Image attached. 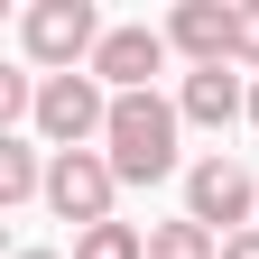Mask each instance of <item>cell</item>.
Here are the masks:
<instances>
[{
    "instance_id": "obj_1",
    "label": "cell",
    "mask_w": 259,
    "mask_h": 259,
    "mask_svg": "<svg viewBox=\"0 0 259 259\" xmlns=\"http://www.w3.org/2000/svg\"><path fill=\"white\" fill-rule=\"evenodd\" d=\"M176 102L167 93H120L111 102V130H102V157H111V176L120 185H157V176H176Z\"/></svg>"
},
{
    "instance_id": "obj_2",
    "label": "cell",
    "mask_w": 259,
    "mask_h": 259,
    "mask_svg": "<svg viewBox=\"0 0 259 259\" xmlns=\"http://www.w3.org/2000/svg\"><path fill=\"white\" fill-rule=\"evenodd\" d=\"M102 37H111V28L93 19V0H37V10L19 19V47L37 56V65H56V74L93 65V56H102Z\"/></svg>"
},
{
    "instance_id": "obj_3",
    "label": "cell",
    "mask_w": 259,
    "mask_h": 259,
    "mask_svg": "<svg viewBox=\"0 0 259 259\" xmlns=\"http://www.w3.org/2000/svg\"><path fill=\"white\" fill-rule=\"evenodd\" d=\"M111 194H120V176H111L102 148H65V157H47V204L74 222V232L111 222Z\"/></svg>"
},
{
    "instance_id": "obj_4",
    "label": "cell",
    "mask_w": 259,
    "mask_h": 259,
    "mask_svg": "<svg viewBox=\"0 0 259 259\" xmlns=\"http://www.w3.org/2000/svg\"><path fill=\"white\" fill-rule=\"evenodd\" d=\"M37 130L56 139V157L83 148V139H102V130H111V93L93 74H47L37 83Z\"/></svg>"
},
{
    "instance_id": "obj_5",
    "label": "cell",
    "mask_w": 259,
    "mask_h": 259,
    "mask_svg": "<svg viewBox=\"0 0 259 259\" xmlns=\"http://www.w3.org/2000/svg\"><path fill=\"white\" fill-rule=\"evenodd\" d=\"M250 167H232V157H194L185 167V222H204V232H250Z\"/></svg>"
},
{
    "instance_id": "obj_6",
    "label": "cell",
    "mask_w": 259,
    "mask_h": 259,
    "mask_svg": "<svg viewBox=\"0 0 259 259\" xmlns=\"http://www.w3.org/2000/svg\"><path fill=\"white\" fill-rule=\"evenodd\" d=\"M157 65H167V28H111L102 56H93L83 74L120 102V93H157Z\"/></svg>"
},
{
    "instance_id": "obj_7",
    "label": "cell",
    "mask_w": 259,
    "mask_h": 259,
    "mask_svg": "<svg viewBox=\"0 0 259 259\" xmlns=\"http://www.w3.org/2000/svg\"><path fill=\"white\" fill-rule=\"evenodd\" d=\"M167 47L194 56V74H204V65H232L241 56V10L232 0H185V10L167 19Z\"/></svg>"
},
{
    "instance_id": "obj_8",
    "label": "cell",
    "mask_w": 259,
    "mask_h": 259,
    "mask_svg": "<svg viewBox=\"0 0 259 259\" xmlns=\"http://www.w3.org/2000/svg\"><path fill=\"white\" fill-rule=\"evenodd\" d=\"M176 111L194 120V130H232L241 111H250V93L222 74V65H204V74H185V93H176Z\"/></svg>"
},
{
    "instance_id": "obj_9",
    "label": "cell",
    "mask_w": 259,
    "mask_h": 259,
    "mask_svg": "<svg viewBox=\"0 0 259 259\" xmlns=\"http://www.w3.org/2000/svg\"><path fill=\"white\" fill-rule=\"evenodd\" d=\"M28 194H47V167L28 139H0V204H28Z\"/></svg>"
},
{
    "instance_id": "obj_10",
    "label": "cell",
    "mask_w": 259,
    "mask_h": 259,
    "mask_svg": "<svg viewBox=\"0 0 259 259\" xmlns=\"http://www.w3.org/2000/svg\"><path fill=\"white\" fill-rule=\"evenodd\" d=\"M74 259H148V232H130V222H93V232H74Z\"/></svg>"
},
{
    "instance_id": "obj_11",
    "label": "cell",
    "mask_w": 259,
    "mask_h": 259,
    "mask_svg": "<svg viewBox=\"0 0 259 259\" xmlns=\"http://www.w3.org/2000/svg\"><path fill=\"white\" fill-rule=\"evenodd\" d=\"M148 259H213V232H204V222H157V232H148Z\"/></svg>"
},
{
    "instance_id": "obj_12",
    "label": "cell",
    "mask_w": 259,
    "mask_h": 259,
    "mask_svg": "<svg viewBox=\"0 0 259 259\" xmlns=\"http://www.w3.org/2000/svg\"><path fill=\"white\" fill-rule=\"evenodd\" d=\"M241 65H259V0H241Z\"/></svg>"
},
{
    "instance_id": "obj_13",
    "label": "cell",
    "mask_w": 259,
    "mask_h": 259,
    "mask_svg": "<svg viewBox=\"0 0 259 259\" xmlns=\"http://www.w3.org/2000/svg\"><path fill=\"white\" fill-rule=\"evenodd\" d=\"M222 259H259V232H232V241H222Z\"/></svg>"
},
{
    "instance_id": "obj_14",
    "label": "cell",
    "mask_w": 259,
    "mask_h": 259,
    "mask_svg": "<svg viewBox=\"0 0 259 259\" xmlns=\"http://www.w3.org/2000/svg\"><path fill=\"white\" fill-rule=\"evenodd\" d=\"M19 259H56V250H19Z\"/></svg>"
},
{
    "instance_id": "obj_15",
    "label": "cell",
    "mask_w": 259,
    "mask_h": 259,
    "mask_svg": "<svg viewBox=\"0 0 259 259\" xmlns=\"http://www.w3.org/2000/svg\"><path fill=\"white\" fill-rule=\"evenodd\" d=\"M250 120H259V83H250Z\"/></svg>"
}]
</instances>
